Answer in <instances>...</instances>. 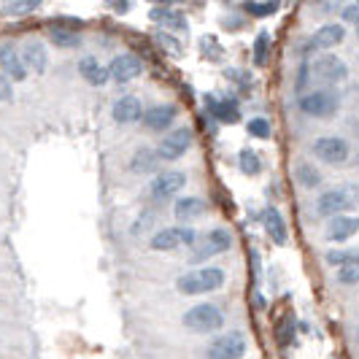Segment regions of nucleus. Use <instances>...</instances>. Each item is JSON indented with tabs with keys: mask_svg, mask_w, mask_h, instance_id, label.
<instances>
[{
	"mask_svg": "<svg viewBox=\"0 0 359 359\" xmlns=\"http://www.w3.org/2000/svg\"><path fill=\"white\" fill-rule=\"evenodd\" d=\"M343 19H346V22H351V25H354V30L359 33V3L346 6V8H343Z\"/></svg>",
	"mask_w": 359,
	"mask_h": 359,
	"instance_id": "obj_35",
	"label": "nucleus"
},
{
	"mask_svg": "<svg viewBox=\"0 0 359 359\" xmlns=\"http://www.w3.org/2000/svg\"><path fill=\"white\" fill-rule=\"evenodd\" d=\"M243 11L252 17H270L278 11V3H243Z\"/></svg>",
	"mask_w": 359,
	"mask_h": 359,
	"instance_id": "obj_31",
	"label": "nucleus"
},
{
	"mask_svg": "<svg viewBox=\"0 0 359 359\" xmlns=\"http://www.w3.org/2000/svg\"><path fill=\"white\" fill-rule=\"evenodd\" d=\"M224 281H227V276H224V270L222 268H198V270H192V273L179 276L176 289H179L181 294L195 297V294H208V292L222 289L224 287Z\"/></svg>",
	"mask_w": 359,
	"mask_h": 359,
	"instance_id": "obj_1",
	"label": "nucleus"
},
{
	"mask_svg": "<svg viewBox=\"0 0 359 359\" xmlns=\"http://www.w3.org/2000/svg\"><path fill=\"white\" fill-rule=\"evenodd\" d=\"M346 65H343L338 57H322V60H316L313 62V76L319 79V81H327V84H338L346 79Z\"/></svg>",
	"mask_w": 359,
	"mask_h": 359,
	"instance_id": "obj_18",
	"label": "nucleus"
},
{
	"mask_svg": "<svg viewBox=\"0 0 359 359\" xmlns=\"http://www.w3.org/2000/svg\"><path fill=\"white\" fill-rule=\"evenodd\" d=\"M11 100H14V87L8 79L0 76V103H11Z\"/></svg>",
	"mask_w": 359,
	"mask_h": 359,
	"instance_id": "obj_36",
	"label": "nucleus"
},
{
	"mask_svg": "<svg viewBox=\"0 0 359 359\" xmlns=\"http://www.w3.org/2000/svg\"><path fill=\"white\" fill-rule=\"evenodd\" d=\"M311 151H313V157H319V160L327 162V165H341V162H346L348 154H351L348 144H346L343 138H338V135L316 138L313 146H311Z\"/></svg>",
	"mask_w": 359,
	"mask_h": 359,
	"instance_id": "obj_9",
	"label": "nucleus"
},
{
	"mask_svg": "<svg viewBox=\"0 0 359 359\" xmlns=\"http://www.w3.org/2000/svg\"><path fill=\"white\" fill-rule=\"evenodd\" d=\"M346 259H348V257H346V254H341V252H330V254H327V262H330V265H343Z\"/></svg>",
	"mask_w": 359,
	"mask_h": 359,
	"instance_id": "obj_37",
	"label": "nucleus"
},
{
	"mask_svg": "<svg viewBox=\"0 0 359 359\" xmlns=\"http://www.w3.org/2000/svg\"><path fill=\"white\" fill-rule=\"evenodd\" d=\"M111 8H114V11H119V14H122V11H127V8H130V6H127V3H122V6H111Z\"/></svg>",
	"mask_w": 359,
	"mask_h": 359,
	"instance_id": "obj_38",
	"label": "nucleus"
},
{
	"mask_svg": "<svg viewBox=\"0 0 359 359\" xmlns=\"http://www.w3.org/2000/svg\"><path fill=\"white\" fill-rule=\"evenodd\" d=\"M276 338H278V346H281V348H287V346L294 343V322H292L289 316L278 322V327H276Z\"/></svg>",
	"mask_w": 359,
	"mask_h": 359,
	"instance_id": "obj_28",
	"label": "nucleus"
},
{
	"mask_svg": "<svg viewBox=\"0 0 359 359\" xmlns=\"http://www.w3.org/2000/svg\"><path fill=\"white\" fill-rule=\"evenodd\" d=\"M176 116H179V108L176 106H154L144 111V127L146 130H151V133H162V130H168V127L176 122Z\"/></svg>",
	"mask_w": 359,
	"mask_h": 359,
	"instance_id": "obj_16",
	"label": "nucleus"
},
{
	"mask_svg": "<svg viewBox=\"0 0 359 359\" xmlns=\"http://www.w3.org/2000/svg\"><path fill=\"white\" fill-rule=\"evenodd\" d=\"M41 8V0H30V3H8V6H3L0 11L3 14H30V11H36Z\"/></svg>",
	"mask_w": 359,
	"mask_h": 359,
	"instance_id": "obj_33",
	"label": "nucleus"
},
{
	"mask_svg": "<svg viewBox=\"0 0 359 359\" xmlns=\"http://www.w3.org/2000/svg\"><path fill=\"white\" fill-rule=\"evenodd\" d=\"M270 54V36L268 33H259L254 41V65H265Z\"/></svg>",
	"mask_w": 359,
	"mask_h": 359,
	"instance_id": "obj_29",
	"label": "nucleus"
},
{
	"mask_svg": "<svg viewBox=\"0 0 359 359\" xmlns=\"http://www.w3.org/2000/svg\"><path fill=\"white\" fill-rule=\"evenodd\" d=\"M262 224H265V233H268V238H273L276 246L287 243V222H284V216L278 214L276 208H265L262 211Z\"/></svg>",
	"mask_w": 359,
	"mask_h": 359,
	"instance_id": "obj_20",
	"label": "nucleus"
},
{
	"mask_svg": "<svg viewBox=\"0 0 359 359\" xmlns=\"http://www.w3.org/2000/svg\"><path fill=\"white\" fill-rule=\"evenodd\" d=\"M357 341H359V330H357Z\"/></svg>",
	"mask_w": 359,
	"mask_h": 359,
	"instance_id": "obj_39",
	"label": "nucleus"
},
{
	"mask_svg": "<svg viewBox=\"0 0 359 359\" xmlns=\"http://www.w3.org/2000/svg\"><path fill=\"white\" fill-rule=\"evenodd\" d=\"M230 246H233V235L227 233L224 227L211 230V233H205L203 238L198 235V241L192 243V252H189V257H187V262H189V265H200L203 259L227 252Z\"/></svg>",
	"mask_w": 359,
	"mask_h": 359,
	"instance_id": "obj_4",
	"label": "nucleus"
},
{
	"mask_svg": "<svg viewBox=\"0 0 359 359\" xmlns=\"http://www.w3.org/2000/svg\"><path fill=\"white\" fill-rule=\"evenodd\" d=\"M192 146V130L189 127H179V130H170L157 146V157L165 162L181 160Z\"/></svg>",
	"mask_w": 359,
	"mask_h": 359,
	"instance_id": "obj_8",
	"label": "nucleus"
},
{
	"mask_svg": "<svg viewBox=\"0 0 359 359\" xmlns=\"http://www.w3.org/2000/svg\"><path fill=\"white\" fill-rule=\"evenodd\" d=\"M187 187V173L181 170H162L149 184V195L154 200H170Z\"/></svg>",
	"mask_w": 359,
	"mask_h": 359,
	"instance_id": "obj_10",
	"label": "nucleus"
},
{
	"mask_svg": "<svg viewBox=\"0 0 359 359\" xmlns=\"http://www.w3.org/2000/svg\"><path fill=\"white\" fill-rule=\"evenodd\" d=\"M359 233V216H335L327 227V238L335 243H346Z\"/></svg>",
	"mask_w": 359,
	"mask_h": 359,
	"instance_id": "obj_19",
	"label": "nucleus"
},
{
	"mask_svg": "<svg viewBox=\"0 0 359 359\" xmlns=\"http://www.w3.org/2000/svg\"><path fill=\"white\" fill-rule=\"evenodd\" d=\"M22 62H25V68L33 73H46L49 68V54H46V43L41 41V38H27L25 43H22Z\"/></svg>",
	"mask_w": 359,
	"mask_h": 359,
	"instance_id": "obj_13",
	"label": "nucleus"
},
{
	"mask_svg": "<svg viewBox=\"0 0 359 359\" xmlns=\"http://www.w3.org/2000/svg\"><path fill=\"white\" fill-rule=\"evenodd\" d=\"M343 38H346V30H343V25L338 22H330V25H322L311 41H308V49L311 52H324V49H332V46H338L343 43Z\"/></svg>",
	"mask_w": 359,
	"mask_h": 359,
	"instance_id": "obj_15",
	"label": "nucleus"
},
{
	"mask_svg": "<svg viewBox=\"0 0 359 359\" xmlns=\"http://www.w3.org/2000/svg\"><path fill=\"white\" fill-rule=\"evenodd\" d=\"M157 165H160L157 151L141 146V149L133 154V160H130V170H133V173H138V176H144V173H154V170H157Z\"/></svg>",
	"mask_w": 359,
	"mask_h": 359,
	"instance_id": "obj_23",
	"label": "nucleus"
},
{
	"mask_svg": "<svg viewBox=\"0 0 359 359\" xmlns=\"http://www.w3.org/2000/svg\"><path fill=\"white\" fill-rule=\"evenodd\" d=\"M181 324H184L189 332L205 335V332H216V330L224 327V313L216 306H211V303H200V306H192L184 313Z\"/></svg>",
	"mask_w": 359,
	"mask_h": 359,
	"instance_id": "obj_3",
	"label": "nucleus"
},
{
	"mask_svg": "<svg viewBox=\"0 0 359 359\" xmlns=\"http://www.w3.org/2000/svg\"><path fill=\"white\" fill-rule=\"evenodd\" d=\"M111 116H114L116 125H138L144 119V103L135 95H125V97H119L114 103Z\"/></svg>",
	"mask_w": 359,
	"mask_h": 359,
	"instance_id": "obj_14",
	"label": "nucleus"
},
{
	"mask_svg": "<svg viewBox=\"0 0 359 359\" xmlns=\"http://www.w3.org/2000/svg\"><path fill=\"white\" fill-rule=\"evenodd\" d=\"M246 130L252 133L254 138H262V141H268V138H270V122H268V119H262V116L252 119V122L246 125Z\"/></svg>",
	"mask_w": 359,
	"mask_h": 359,
	"instance_id": "obj_32",
	"label": "nucleus"
},
{
	"mask_svg": "<svg viewBox=\"0 0 359 359\" xmlns=\"http://www.w3.org/2000/svg\"><path fill=\"white\" fill-rule=\"evenodd\" d=\"M300 111H303L306 116H313V119L335 116V114H338V95H332V92H327V90L303 95V97H300Z\"/></svg>",
	"mask_w": 359,
	"mask_h": 359,
	"instance_id": "obj_7",
	"label": "nucleus"
},
{
	"mask_svg": "<svg viewBox=\"0 0 359 359\" xmlns=\"http://www.w3.org/2000/svg\"><path fill=\"white\" fill-rule=\"evenodd\" d=\"M205 106L214 114L219 122L224 125H233L241 119V111H238V100L235 97H216V95H205Z\"/></svg>",
	"mask_w": 359,
	"mask_h": 359,
	"instance_id": "obj_17",
	"label": "nucleus"
},
{
	"mask_svg": "<svg viewBox=\"0 0 359 359\" xmlns=\"http://www.w3.org/2000/svg\"><path fill=\"white\" fill-rule=\"evenodd\" d=\"M357 203H359V187H354V184H341V187H332L324 195H319L316 211L322 216H338L343 211H351Z\"/></svg>",
	"mask_w": 359,
	"mask_h": 359,
	"instance_id": "obj_2",
	"label": "nucleus"
},
{
	"mask_svg": "<svg viewBox=\"0 0 359 359\" xmlns=\"http://www.w3.org/2000/svg\"><path fill=\"white\" fill-rule=\"evenodd\" d=\"M173 211L179 219H198V216L205 214V200L203 198H179Z\"/></svg>",
	"mask_w": 359,
	"mask_h": 359,
	"instance_id": "obj_25",
	"label": "nucleus"
},
{
	"mask_svg": "<svg viewBox=\"0 0 359 359\" xmlns=\"http://www.w3.org/2000/svg\"><path fill=\"white\" fill-rule=\"evenodd\" d=\"M79 73H81V79L92 84V87H106L108 84V68L106 65H100L95 57H84L81 62H79Z\"/></svg>",
	"mask_w": 359,
	"mask_h": 359,
	"instance_id": "obj_21",
	"label": "nucleus"
},
{
	"mask_svg": "<svg viewBox=\"0 0 359 359\" xmlns=\"http://www.w3.org/2000/svg\"><path fill=\"white\" fill-rule=\"evenodd\" d=\"M149 17H151V22L165 25V27H170V30H187V19H184V14L176 11V8H170V6H157V8H151Z\"/></svg>",
	"mask_w": 359,
	"mask_h": 359,
	"instance_id": "obj_22",
	"label": "nucleus"
},
{
	"mask_svg": "<svg viewBox=\"0 0 359 359\" xmlns=\"http://www.w3.org/2000/svg\"><path fill=\"white\" fill-rule=\"evenodd\" d=\"M246 348H249L246 335H241V332H224V335H219V338L208 346L205 357L208 359H243L246 357Z\"/></svg>",
	"mask_w": 359,
	"mask_h": 359,
	"instance_id": "obj_5",
	"label": "nucleus"
},
{
	"mask_svg": "<svg viewBox=\"0 0 359 359\" xmlns=\"http://www.w3.org/2000/svg\"><path fill=\"white\" fill-rule=\"evenodd\" d=\"M238 168H241V173H246V176H257V173L262 170V160H259V154H257L254 149H241V154H238Z\"/></svg>",
	"mask_w": 359,
	"mask_h": 359,
	"instance_id": "obj_26",
	"label": "nucleus"
},
{
	"mask_svg": "<svg viewBox=\"0 0 359 359\" xmlns=\"http://www.w3.org/2000/svg\"><path fill=\"white\" fill-rule=\"evenodd\" d=\"M49 41H52L54 46H62V49H76L81 43V33L71 30V27L54 25V27H49Z\"/></svg>",
	"mask_w": 359,
	"mask_h": 359,
	"instance_id": "obj_24",
	"label": "nucleus"
},
{
	"mask_svg": "<svg viewBox=\"0 0 359 359\" xmlns=\"http://www.w3.org/2000/svg\"><path fill=\"white\" fill-rule=\"evenodd\" d=\"M27 73L30 71H27L25 62H22V54H19L17 43H11V41L0 43V76L14 84V81H25Z\"/></svg>",
	"mask_w": 359,
	"mask_h": 359,
	"instance_id": "obj_12",
	"label": "nucleus"
},
{
	"mask_svg": "<svg viewBox=\"0 0 359 359\" xmlns=\"http://www.w3.org/2000/svg\"><path fill=\"white\" fill-rule=\"evenodd\" d=\"M157 41L162 43V49H168L170 54H179L181 52L179 41H176L173 36H168V33H157Z\"/></svg>",
	"mask_w": 359,
	"mask_h": 359,
	"instance_id": "obj_34",
	"label": "nucleus"
},
{
	"mask_svg": "<svg viewBox=\"0 0 359 359\" xmlns=\"http://www.w3.org/2000/svg\"><path fill=\"white\" fill-rule=\"evenodd\" d=\"M297 179H300L303 187H319L322 173H319L313 165H300V168H297Z\"/></svg>",
	"mask_w": 359,
	"mask_h": 359,
	"instance_id": "obj_30",
	"label": "nucleus"
},
{
	"mask_svg": "<svg viewBox=\"0 0 359 359\" xmlns=\"http://www.w3.org/2000/svg\"><path fill=\"white\" fill-rule=\"evenodd\" d=\"M195 241H198V233L192 227H165V230L151 235L149 246L154 252H173L179 246H192Z\"/></svg>",
	"mask_w": 359,
	"mask_h": 359,
	"instance_id": "obj_6",
	"label": "nucleus"
},
{
	"mask_svg": "<svg viewBox=\"0 0 359 359\" xmlns=\"http://www.w3.org/2000/svg\"><path fill=\"white\" fill-rule=\"evenodd\" d=\"M338 281L341 284H357L359 281V257H348L346 262L341 265V270H338Z\"/></svg>",
	"mask_w": 359,
	"mask_h": 359,
	"instance_id": "obj_27",
	"label": "nucleus"
},
{
	"mask_svg": "<svg viewBox=\"0 0 359 359\" xmlns=\"http://www.w3.org/2000/svg\"><path fill=\"white\" fill-rule=\"evenodd\" d=\"M108 68V79H114L116 84H127V81H133V79H138L141 73H144V62H141V57L138 54H116L114 60H111V65Z\"/></svg>",
	"mask_w": 359,
	"mask_h": 359,
	"instance_id": "obj_11",
	"label": "nucleus"
}]
</instances>
